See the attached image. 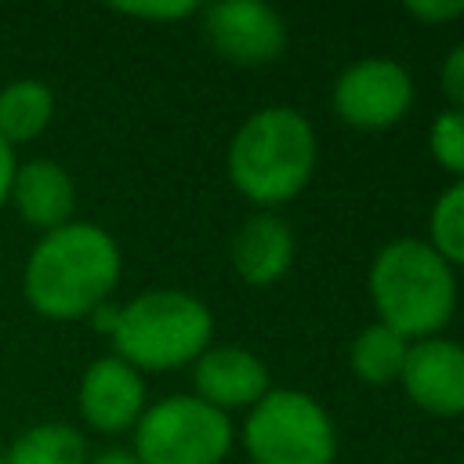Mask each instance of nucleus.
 I'll list each match as a JSON object with an SVG mask.
<instances>
[{"label":"nucleus","instance_id":"nucleus-1","mask_svg":"<svg viewBox=\"0 0 464 464\" xmlns=\"http://www.w3.org/2000/svg\"><path fill=\"white\" fill-rule=\"evenodd\" d=\"M120 246L116 239L91 221H65L36 239L25 261V297L44 319H83L120 283Z\"/></svg>","mask_w":464,"mask_h":464},{"label":"nucleus","instance_id":"nucleus-2","mask_svg":"<svg viewBox=\"0 0 464 464\" xmlns=\"http://www.w3.org/2000/svg\"><path fill=\"white\" fill-rule=\"evenodd\" d=\"M366 286L381 315L377 323L392 326L406 341L439 337L457 308L453 265L428 239H395L381 246Z\"/></svg>","mask_w":464,"mask_h":464},{"label":"nucleus","instance_id":"nucleus-3","mask_svg":"<svg viewBox=\"0 0 464 464\" xmlns=\"http://www.w3.org/2000/svg\"><path fill=\"white\" fill-rule=\"evenodd\" d=\"M315 130L290 105L257 109L228 145L232 185L261 207L294 199L315 170Z\"/></svg>","mask_w":464,"mask_h":464},{"label":"nucleus","instance_id":"nucleus-4","mask_svg":"<svg viewBox=\"0 0 464 464\" xmlns=\"http://www.w3.org/2000/svg\"><path fill=\"white\" fill-rule=\"evenodd\" d=\"M210 308L185 290H145L120 308L112 326L116 355L138 373L196 362L210 348Z\"/></svg>","mask_w":464,"mask_h":464},{"label":"nucleus","instance_id":"nucleus-5","mask_svg":"<svg viewBox=\"0 0 464 464\" xmlns=\"http://www.w3.org/2000/svg\"><path fill=\"white\" fill-rule=\"evenodd\" d=\"M243 450L254 464H334L337 431L308 392L268 388L243 420Z\"/></svg>","mask_w":464,"mask_h":464},{"label":"nucleus","instance_id":"nucleus-6","mask_svg":"<svg viewBox=\"0 0 464 464\" xmlns=\"http://www.w3.org/2000/svg\"><path fill=\"white\" fill-rule=\"evenodd\" d=\"M232 450V420L196 395H167L134 424L141 464H221Z\"/></svg>","mask_w":464,"mask_h":464},{"label":"nucleus","instance_id":"nucleus-7","mask_svg":"<svg viewBox=\"0 0 464 464\" xmlns=\"http://www.w3.org/2000/svg\"><path fill=\"white\" fill-rule=\"evenodd\" d=\"M413 105V80L395 58H359L334 83V109L348 127L384 130Z\"/></svg>","mask_w":464,"mask_h":464},{"label":"nucleus","instance_id":"nucleus-8","mask_svg":"<svg viewBox=\"0 0 464 464\" xmlns=\"http://www.w3.org/2000/svg\"><path fill=\"white\" fill-rule=\"evenodd\" d=\"M203 33L232 65H268L286 47L279 11L261 0H218L203 7Z\"/></svg>","mask_w":464,"mask_h":464},{"label":"nucleus","instance_id":"nucleus-9","mask_svg":"<svg viewBox=\"0 0 464 464\" xmlns=\"http://www.w3.org/2000/svg\"><path fill=\"white\" fill-rule=\"evenodd\" d=\"M76 402H80L83 420L94 431L116 435V431H127L141 420V413H145V381L120 355H102L83 370Z\"/></svg>","mask_w":464,"mask_h":464},{"label":"nucleus","instance_id":"nucleus-10","mask_svg":"<svg viewBox=\"0 0 464 464\" xmlns=\"http://www.w3.org/2000/svg\"><path fill=\"white\" fill-rule=\"evenodd\" d=\"M399 381L424 413L460 417L464 413V344L446 337L413 341Z\"/></svg>","mask_w":464,"mask_h":464},{"label":"nucleus","instance_id":"nucleus-11","mask_svg":"<svg viewBox=\"0 0 464 464\" xmlns=\"http://www.w3.org/2000/svg\"><path fill=\"white\" fill-rule=\"evenodd\" d=\"M192 381H196V399L210 402L221 413L254 406L261 395H268V366L250 348L239 344L207 348L196 359Z\"/></svg>","mask_w":464,"mask_h":464},{"label":"nucleus","instance_id":"nucleus-12","mask_svg":"<svg viewBox=\"0 0 464 464\" xmlns=\"http://www.w3.org/2000/svg\"><path fill=\"white\" fill-rule=\"evenodd\" d=\"M290 261H294V232L272 210L250 214L232 239V265H236L239 279L250 286L279 283L286 276Z\"/></svg>","mask_w":464,"mask_h":464},{"label":"nucleus","instance_id":"nucleus-13","mask_svg":"<svg viewBox=\"0 0 464 464\" xmlns=\"http://www.w3.org/2000/svg\"><path fill=\"white\" fill-rule=\"evenodd\" d=\"M11 203L33 228L51 232V228H62L65 221H72L76 188H72V178H69V170L62 163L29 160V163H22L14 170Z\"/></svg>","mask_w":464,"mask_h":464},{"label":"nucleus","instance_id":"nucleus-14","mask_svg":"<svg viewBox=\"0 0 464 464\" xmlns=\"http://www.w3.org/2000/svg\"><path fill=\"white\" fill-rule=\"evenodd\" d=\"M54 112L51 87L44 80H11L0 91V138L14 149L47 130Z\"/></svg>","mask_w":464,"mask_h":464},{"label":"nucleus","instance_id":"nucleus-15","mask_svg":"<svg viewBox=\"0 0 464 464\" xmlns=\"http://www.w3.org/2000/svg\"><path fill=\"white\" fill-rule=\"evenodd\" d=\"M7 464H87V442L72 424L44 420L25 428L4 453Z\"/></svg>","mask_w":464,"mask_h":464},{"label":"nucleus","instance_id":"nucleus-16","mask_svg":"<svg viewBox=\"0 0 464 464\" xmlns=\"http://www.w3.org/2000/svg\"><path fill=\"white\" fill-rule=\"evenodd\" d=\"M406 352H410V341L402 334H395L384 323H370L352 341L348 359L362 384H392V381H399V373L406 366Z\"/></svg>","mask_w":464,"mask_h":464},{"label":"nucleus","instance_id":"nucleus-17","mask_svg":"<svg viewBox=\"0 0 464 464\" xmlns=\"http://www.w3.org/2000/svg\"><path fill=\"white\" fill-rule=\"evenodd\" d=\"M428 228H431V246L450 261V265H460L464 268V178H457L431 207V218H428Z\"/></svg>","mask_w":464,"mask_h":464},{"label":"nucleus","instance_id":"nucleus-18","mask_svg":"<svg viewBox=\"0 0 464 464\" xmlns=\"http://www.w3.org/2000/svg\"><path fill=\"white\" fill-rule=\"evenodd\" d=\"M428 149L439 167L464 178V112H457V109L439 112L428 130Z\"/></svg>","mask_w":464,"mask_h":464},{"label":"nucleus","instance_id":"nucleus-19","mask_svg":"<svg viewBox=\"0 0 464 464\" xmlns=\"http://www.w3.org/2000/svg\"><path fill=\"white\" fill-rule=\"evenodd\" d=\"M120 14H130V18H149V22H178V18H188L199 11V4L192 0H167V4H116Z\"/></svg>","mask_w":464,"mask_h":464},{"label":"nucleus","instance_id":"nucleus-20","mask_svg":"<svg viewBox=\"0 0 464 464\" xmlns=\"http://www.w3.org/2000/svg\"><path fill=\"white\" fill-rule=\"evenodd\" d=\"M406 14H413L428 25H442V22H453L464 14V0H410Z\"/></svg>","mask_w":464,"mask_h":464},{"label":"nucleus","instance_id":"nucleus-21","mask_svg":"<svg viewBox=\"0 0 464 464\" xmlns=\"http://www.w3.org/2000/svg\"><path fill=\"white\" fill-rule=\"evenodd\" d=\"M442 91L457 112H464V44H457L442 62Z\"/></svg>","mask_w":464,"mask_h":464},{"label":"nucleus","instance_id":"nucleus-22","mask_svg":"<svg viewBox=\"0 0 464 464\" xmlns=\"http://www.w3.org/2000/svg\"><path fill=\"white\" fill-rule=\"evenodd\" d=\"M14 170H18V163H14V149L0 138V210L11 203V185H14Z\"/></svg>","mask_w":464,"mask_h":464},{"label":"nucleus","instance_id":"nucleus-23","mask_svg":"<svg viewBox=\"0 0 464 464\" xmlns=\"http://www.w3.org/2000/svg\"><path fill=\"white\" fill-rule=\"evenodd\" d=\"M87 464H141L138 457H134V450H102L94 460H87Z\"/></svg>","mask_w":464,"mask_h":464},{"label":"nucleus","instance_id":"nucleus-24","mask_svg":"<svg viewBox=\"0 0 464 464\" xmlns=\"http://www.w3.org/2000/svg\"><path fill=\"white\" fill-rule=\"evenodd\" d=\"M0 464H7V460H4V453H0Z\"/></svg>","mask_w":464,"mask_h":464}]
</instances>
